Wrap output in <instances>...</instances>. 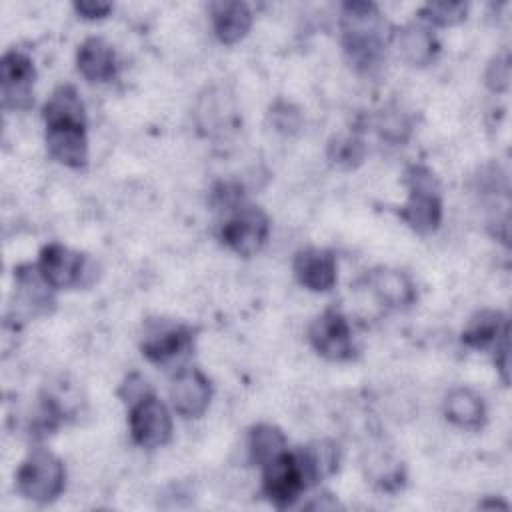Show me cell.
Wrapping results in <instances>:
<instances>
[{
    "instance_id": "22",
    "label": "cell",
    "mask_w": 512,
    "mask_h": 512,
    "mask_svg": "<svg viewBox=\"0 0 512 512\" xmlns=\"http://www.w3.org/2000/svg\"><path fill=\"white\" fill-rule=\"evenodd\" d=\"M198 120L200 126L210 134L234 126V108L230 106L228 98H224L222 90H210L208 96L200 98Z\"/></svg>"
},
{
    "instance_id": "28",
    "label": "cell",
    "mask_w": 512,
    "mask_h": 512,
    "mask_svg": "<svg viewBox=\"0 0 512 512\" xmlns=\"http://www.w3.org/2000/svg\"><path fill=\"white\" fill-rule=\"evenodd\" d=\"M150 392H152V390H150L146 378H142L140 374H130V376L124 380V384H122V388H120L118 394L124 398V402L132 404L134 400H138V398H142V396H146V394H150Z\"/></svg>"
},
{
    "instance_id": "16",
    "label": "cell",
    "mask_w": 512,
    "mask_h": 512,
    "mask_svg": "<svg viewBox=\"0 0 512 512\" xmlns=\"http://www.w3.org/2000/svg\"><path fill=\"white\" fill-rule=\"evenodd\" d=\"M400 56L412 66H428L440 52V42L428 24L410 22L396 32Z\"/></svg>"
},
{
    "instance_id": "23",
    "label": "cell",
    "mask_w": 512,
    "mask_h": 512,
    "mask_svg": "<svg viewBox=\"0 0 512 512\" xmlns=\"http://www.w3.org/2000/svg\"><path fill=\"white\" fill-rule=\"evenodd\" d=\"M366 156V146L364 142L354 136V134H344V136H336L330 144H328V160L334 166L340 168H354L358 166Z\"/></svg>"
},
{
    "instance_id": "25",
    "label": "cell",
    "mask_w": 512,
    "mask_h": 512,
    "mask_svg": "<svg viewBox=\"0 0 512 512\" xmlns=\"http://www.w3.org/2000/svg\"><path fill=\"white\" fill-rule=\"evenodd\" d=\"M270 122L282 134H296L302 126V114L294 104L286 100H276L270 106Z\"/></svg>"
},
{
    "instance_id": "4",
    "label": "cell",
    "mask_w": 512,
    "mask_h": 512,
    "mask_svg": "<svg viewBox=\"0 0 512 512\" xmlns=\"http://www.w3.org/2000/svg\"><path fill=\"white\" fill-rule=\"evenodd\" d=\"M408 200L400 206V218L418 234H432L442 222V194L436 174L422 166L412 164L406 174Z\"/></svg>"
},
{
    "instance_id": "3",
    "label": "cell",
    "mask_w": 512,
    "mask_h": 512,
    "mask_svg": "<svg viewBox=\"0 0 512 512\" xmlns=\"http://www.w3.org/2000/svg\"><path fill=\"white\" fill-rule=\"evenodd\" d=\"M320 482L306 448H288L262 466V490L276 508L292 506L302 492Z\"/></svg>"
},
{
    "instance_id": "8",
    "label": "cell",
    "mask_w": 512,
    "mask_h": 512,
    "mask_svg": "<svg viewBox=\"0 0 512 512\" xmlns=\"http://www.w3.org/2000/svg\"><path fill=\"white\" fill-rule=\"evenodd\" d=\"M128 426L134 444L142 448H160L172 438L170 410L160 398L154 396V392L130 404Z\"/></svg>"
},
{
    "instance_id": "5",
    "label": "cell",
    "mask_w": 512,
    "mask_h": 512,
    "mask_svg": "<svg viewBox=\"0 0 512 512\" xmlns=\"http://www.w3.org/2000/svg\"><path fill=\"white\" fill-rule=\"evenodd\" d=\"M66 486L62 460L48 448H32L16 472L18 492L32 502H54Z\"/></svg>"
},
{
    "instance_id": "13",
    "label": "cell",
    "mask_w": 512,
    "mask_h": 512,
    "mask_svg": "<svg viewBox=\"0 0 512 512\" xmlns=\"http://www.w3.org/2000/svg\"><path fill=\"white\" fill-rule=\"evenodd\" d=\"M292 270L296 280L312 292H328L338 280V264L332 250L302 248L294 254Z\"/></svg>"
},
{
    "instance_id": "9",
    "label": "cell",
    "mask_w": 512,
    "mask_h": 512,
    "mask_svg": "<svg viewBox=\"0 0 512 512\" xmlns=\"http://www.w3.org/2000/svg\"><path fill=\"white\" fill-rule=\"evenodd\" d=\"M308 340L322 358L334 362L352 360L356 352L350 322L336 308H326L310 322Z\"/></svg>"
},
{
    "instance_id": "6",
    "label": "cell",
    "mask_w": 512,
    "mask_h": 512,
    "mask_svg": "<svg viewBox=\"0 0 512 512\" xmlns=\"http://www.w3.org/2000/svg\"><path fill=\"white\" fill-rule=\"evenodd\" d=\"M38 270L44 280L56 288H80L90 286L96 278V264L60 242H50L40 250Z\"/></svg>"
},
{
    "instance_id": "14",
    "label": "cell",
    "mask_w": 512,
    "mask_h": 512,
    "mask_svg": "<svg viewBox=\"0 0 512 512\" xmlns=\"http://www.w3.org/2000/svg\"><path fill=\"white\" fill-rule=\"evenodd\" d=\"M508 342V320L500 310H480L476 312L462 330V344L474 350L494 352Z\"/></svg>"
},
{
    "instance_id": "27",
    "label": "cell",
    "mask_w": 512,
    "mask_h": 512,
    "mask_svg": "<svg viewBox=\"0 0 512 512\" xmlns=\"http://www.w3.org/2000/svg\"><path fill=\"white\" fill-rule=\"evenodd\" d=\"M378 128H380L382 138H386L390 142H402V140H406V136L410 132V124H408L406 116H402L400 112H390V114H386V118L382 116Z\"/></svg>"
},
{
    "instance_id": "11",
    "label": "cell",
    "mask_w": 512,
    "mask_h": 512,
    "mask_svg": "<svg viewBox=\"0 0 512 512\" xmlns=\"http://www.w3.org/2000/svg\"><path fill=\"white\" fill-rule=\"evenodd\" d=\"M194 346V330L186 324L156 322L142 340V354L158 366L174 364L186 358Z\"/></svg>"
},
{
    "instance_id": "12",
    "label": "cell",
    "mask_w": 512,
    "mask_h": 512,
    "mask_svg": "<svg viewBox=\"0 0 512 512\" xmlns=\"http://www.w3.org/2000/svg\"><path fill=\"white\" fill-rule=\"evenodd\" d=\"M212 400V384L198 368L180 370L170 384V402L182 418H200Z\"/></svg>"
},
{
    "instance_id": "21",
    "label": "cell",
    "mask_w": 512,
    "mask_h": 512,
    "mask_svg": "<svg viewBox=\"0 0 512 512\" xmlns=\"http://www.w3.org/2000/svg\"><path fill=\"white\" fill-rule=\"evenodd\" d=\"M286 450V436L272 424H256L248 432V458L256 466H266Z\"/></svg>"
},
{
    "instance_id": "7",
    "label": "cell",
    "mask_w": 512,
    "mask_h": 512,
    "mask_svg": "<svg viewBox=\"0 0 512 512\" xmlns=\"http://www.w3.org/2000/svg\"><path fill=\"white\" fill-rule=\"evenodd\" d=\"M270 234V218L268 214L254 204L242 202L234 210L228 212L220 228V240L234 254L250 258L262 250Z\"/></svg>"
},
{
    "instance_id": "18",
    "label": "cell",
    "mask_w": 512,
    "mask_h": 512,
    "mask_svg": "<svg viewBox=\"0 0 512 512\" xmlns=\"http://www.w3.org/2000/svg\"><path fill=\"white\" fill-rule=\"evenodd\" d=\"M208 10H210L212 30L222 44L240 42L252 26V12L244 2L220 0V2H212Z\"/></svg>"
},
{
    "instance_id": "24",
    "label": "cell",
    "mask_w": 512,
    "mask_h": 512,
    "mask_svg": "<svg viewBox=\"0 0 512 512\" xmlns=\"http://www.w3.org/2000/svg\"><path fill=\"white\" fill-rule=\"evenodd\" d=\"M468 14V4L464 2H430L420 10V20L428 26H454L462 22Z\"/></svg>"
},
{
    "instance_id": "26",
    "label": "cell",
    "mask_w": 512,
    "mask_h": 512,
    "mask_svg": "<svg viewBox=\"0 0 512 512\" xmlns=\"http://www.w3.org/2000/svg\"><path fill=\"white\" fill-rule=\"evenodd\" d=\"M486 86L492 92H506L508 84H510V54L504 50L500 54H496L484 74Z\"/></svg>"
},
{
    "instance_id": "15",
    "label": "cell",
    "mask_w": 512,
    "mask_h": 512,
    "mask_svg": "<svg viewBox=\"0 0 512 512\" xmlns=\"http://www.w3.org/2000/svg\"><path fill=\"white\" fill-rule=\"evenodd\" d=\"M78 72L90 82H110L118 72L114 48L100 36L86 38L76 52Z\"/></svg>"
},
{
    "instance_id": "19",
    "label": "cell",
    "mask_w": 512,
    "mask_h": 512,
    "mask_svg": "<svg viewBox=\"0 0 512 512\" xmlns=\"http://www.w3.org/2000/svg\"><path fill=\"white\" fill-rule=\"evenodd\" d=\"M444 416L460 428L478 430L486 422V404L474 390L454 388L444 400Z\"/></svg>"
},
{
    "instance_id": "20",
    "label": "cell",
    "mask_w": 512,
    "mask_h": 512,
    "mask_svg": "<svg viewBox=\"0 0 512 512\" xmlns=\"http://www.w3.org/2000/svg\"><path fill=\"white\" fill-rule=\"evenodd\" d=\"M16 288L22 304L32 312H48L52 300V286L44 280L38 266L24 264L16 268Z\"/></svg>"
},
{
    "instance_id": "2",
    "label": "cell",
    "mask_w": 512,
    "mask_h": 512,
    "mask_svg": "<svg viewBox=\"0 0 512 512\" xmlns=\"http://www.w3.org/2000/svg\"><path fill=\"white\" fill-rule=\"evenodd\" d=\"M340 42L348 62L364 74L378 70L386 58L388 22L374 2H344L340 8Z\"/></svg>"
},
{
    "instance_id": "10",
    "label": "cell",
    "mask_w": 512,
    "mask_h": 512,
    "mask_svg": "<svg viewBox=\"0 0 512 512\" xmlns=\"http://www.w3.org/2000/svg\"><path fill=\"white\" fill-rule=\"evenodd\" d=\"M34 78L36 68L26 52L18 48L4 52L0 60L2 106L6 110H28L34 104Z\"/></svg>"
},
{
    "instance_id": "17",
    "label": "cell",
    "mask_w": 512,
    "mask_h": 512,
    "mask_svg": "<svg viewBox=\"0 0 512 512\" xmlns=\"http://www.w3.org/2000/svg\"><path fill=\"white\" fill-rule=\"evenodd\" d=\"M374 296L388 308H408L416 302V286L410 276L396 268H376L368 276Z\"/></svg>"
},
{
    "instance_id": "1",
    "label": "cell",
    "mask_w": 512,
    "mask_h": 512,
    "mask_svg": "<svg viewBox=\"0 0 512 512\" xmlns=\"http://www.w3.org/2000/svg\"><path fill=\"white\" fill-rule=\"evenodd\" d=\"M48 154L68 168H84L88 162L86 112L78 90L60 84L44 104Z\"/></svg>"
},
{
    "instance_id": "29",
    "label": "cell",
    "mask_w": 512,
    "mask_h": 512,
    "mask_svg": "<svg viewBox=\"0 0 512 512\" xmlns=\"http://www.w3.org/2000/svg\"><path fill=\"white\" fill-rule=\"evenodd\" d=\"M74 10L80 18L100 20V18L108 16V12L112 10V4L100 2V0H80V2H74Z\"/></svg>"
}]
</instances>
